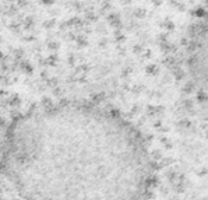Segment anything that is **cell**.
Returning a JSON list of instances; mask_svg holds the SVG:
<instances>
[{"label": "cell", "mask_w": 208, "mask_h": 200, "mask_svg": "<svg viewBox=\"0 0 208 200\" xmlns=\"http://www.w3.org/2000/svg\"><path fill=\"white\" fill-rule=\"evenodd\" d=\"M0 162L25 200H147L155 179L141 133L88 102L38 106L16 118Z\"/></svg>", "instance_id": "6da1fadb"}]
</instances>
